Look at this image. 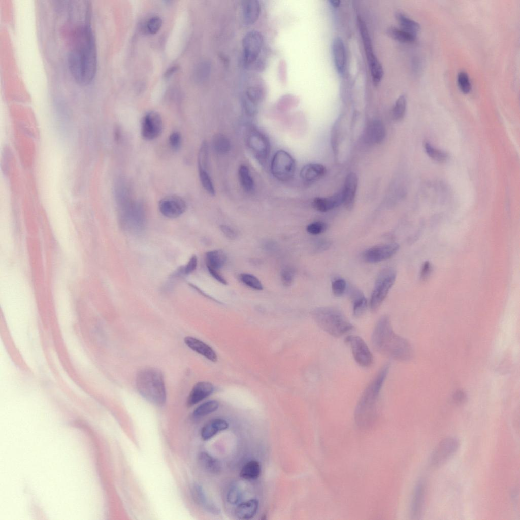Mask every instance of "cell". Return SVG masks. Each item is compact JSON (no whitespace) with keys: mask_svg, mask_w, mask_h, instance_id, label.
Wrapping results in <instances>:
<instances>
[{"mask_svg":"<svg viewBox=\"0 0 520 520\" xmlns=\"http://www.w3.org/2000/svg\"><path fill=\"white\" fill-rule=\"evenodd\" d=\"M226 256L220 250H212L206 253V263L207 268L218 270L225 264Z\"/></svg>","mask_w":520,"mask_h":520,"instance_id":"cell-29","label":"cell"},{"mask_svg":"<svg viewBox=\"0 0 520 520\" xmlns=\"http://www.w3.org/2000/svg\"><path fill=\"white\" fill-rule=\"evenodd\" d=\"M396 278L395 271L385 268L379 274L372 292L370 307L372 312L376 311L386 297Z\"/></svg>","mask_w":520,"mask_h":520,"instance_id":"cell-6","label":"cell"},{"mask_svg":"<svg viewBox=\"0 0 520 520\" xmlns=\"http://www.w3.org/2000/svg\"><path fill=\"white\" fill-rule=\"evenodd\" d=\"M263 44V37L257 31L247 32L242 40L244 60L246 64H250L257 58Z\"/></svg>","mask_w":520,"mask_h":520,"instance_id":"cell-12","label":"cell"},{"mask_svg":"<svg viewBox=\"0 0 520 520\" xmlns=\"http://www.w3.org/2000/svg\"><path fill=\"white\" fill-rule=\"evenodd\" d=\"M197 258L193 255L185 266L181 267L178 270L180 275H188L193 272L197 266Z\"/></svg>","mask_w":520,"mask_h":520,"instance_id":"cell-46","label":"cell"},{"mask_svg":"<svg viewBox=\"0 0 520 520\" xmlns=\"http://www.w3.org/2000/svg\"><path fill=\"white\" fill-rule=\"evenodd\" d=\"M177 69V67H176L175 66V67H172V68H171L170 69H169L167 71V72L166 73L165 76L166 77H169L171 74H172V73L175 72Z\"/></svg>","mask_w":520,"mask_h":520,"instance_id":"cell-56","label":"cell"},{"mask_svg":"<svg viewBox=\"0 0 520 520\" xmlns=\"http://www.w3.org/2000/svg\"><path fill=\"white\" fill-rule=\"evenodd\" d=\"M184 341L185 344L192 350L212 362L217 361V356L215 351L204 342L190 336L185 337Z\"/></svg>","mask_w":520,"mask_h":520,"instance_id":"cell-20","label":"cell"},{"mask_svg":"<svg viewBox=\"0 0 520 520\" xmlns=\"http://www.w3.org/2000/svg\"><path fill=\"white\" fill-rule=\"evenodd\" d=\"M396 18L401 28L415 35H416L419 31L420 29L419 24L405 14L398 13L396 14Z\"/></svg>","mask_w":520,"mask_h":520,"instance_id":"cell-32","label":"cell"},{"mask_svg":"<svg viewBox=\"0 0 520 520\" xmlns=\"http://www.w3.org/2000/svg\"><path fill=\"white\" fill-rule=\"evenodd\" d=\"M296 168L292 156L284 150H279L273 156L271 170L273 175L278 180L288 181L293 176Z\"/></svg>","mask_w":520,"mask_h":520,"instance_id":"cell-8","label":"cell"},{"mask_svg":"<svg viewBox=\"0 0 520 520\" xmlns=\"http://www.w3.org/2000/svg\"><path fill=\"white\" fill-rule=\"evenodd\" d=\"M258 506V501L255 499L240 503L236 508V516L240 519H251L256 514Z\"/></svg>","mask_w":520,"mask_h":520,"instance_id":"cell-25","label":"cell"},{"mask_svg":"<svg viewBox=\"0 0 520 520\" xmlns=\"http://www.w3.org/2000/svg\"><path fill=\"white\" fill-rule=\"evenodd\" d=\"M213 385L208 382L202 381L196 383L190 391L187 405L191 407L209 396L213 391Z\"/></svg>","mask_w":520,"mask_h":520,"instance_id":"cell-19","label":"cell"},{"mask_svg":"<svg viewBox=\"0 0 520 520\" xmlns=\"http://www.w3.org/2000/svg\"><path fill=\"white\" fill-rule=\"evenodd\" d=\"M263 94L261 88L256 86L250 87L246 91L245 98L256 105L262 98Z\"/></svg>","mask_w":520,"mask_h":520,"instance_id":"cell-44","label":"cell"},{"mask_svg":"<svg viewBox=\"0 0 520 520\" xmlns=\"http://www.w3.org/2000/svg\"><path fill=\"white\" fill-rule=\"evenodd\" d=\"M406 96L404 94L399 96L392 109V116L395 120L399 121L403 118L406 112Z\"/></svg>","mask_w":520,"mask_h":520,"instance_id":"cell-36","label":"cell"},{"mask_svg":"<svg viewBox=\"0 0 520 520\" xmlns=\"http://www.w3.org/2000/svg\"><path fill=\"white\" fill-rule=\"evenodd\" d=\"M220 229L227 238L230 239H234L236 238L237 233L232 228L228 225H222L220 226Z\"/></svg>","mask_w":520,"mask_h":520,"instance_id":"cell-53","label":"cell"},{"mask_svg":"<svg viewBox=\"0 0 520 520\" xmlns=\"http://www.w3.org/2000/svg\"><path fill=\"white\" fill-rule=\"evenodd\" d=\"M160 212L169 218H176L182 215L187 209V205L183 199L176 195L167 196L161 199L158 203Z\"/></svg>","mask_w":520,"mask_h":520,"instance_id":"cell-13","label":"cell"},{"mask_svg":"<svg viewBox=\"0 0 520 520\" xmlns=\"http://www.w3.org/2000/svg\"><path fill=\"white\" fill-rule=\"evenodd\" d=\"M365 139L370 143L379 144L385 136V129L383 123L379 120L370 122L366 129Z\"/></svg>","mask_w":520,"mask_h":520,"instance_id":"cell-22","label":"cell"},{"mask_svg":"<svg viewBox=\"0 0 520 520\" xmlns=\"http://www.w3.org/2000/svg\"><path fill=\"white\" fill-rule=\"evenodd\" d=\"M326 168L322 164L311 162L304 165L301 169L300 176L306 182L316 181L324 175Z\"/></svg>","mask_w":520,"mask_h":520,"instance_id":"cell-21","label":"cell"},{"mask_svg":"<svg viewBox=\"0 0 520 520\" xmlns=\"http://www.w3.org/2000/svg\"><path fill=\"white\" fill-rule=\"evenodd\" d=\"M459 440L453 437H447L437 444L431 458L433 467H439L445 464L457 451Z\"/></svg>","mask_w":520,"mask_h":520,"instance_id":"cell-10","label":"cell"},{"mask_svg":"<svg viewBox=\"0 0 520 520\" xmlns=\"http://www.w3.org/2000/svg\"><path fill=\"white\" fill-rule=\"evenodd\" d=\"M345 341L350 346L353 356L360 366L369 367L372 364V354L362 338L358 336L349 335L346 337Z\"/></svg>","mask_w":520,"mask_h":520,"instance_id":"cell-11","label":"cell"},{"mask_svg":"<svg viewBox=\"0 0 520 520\" xmlns=\"http://www.w3.org/2000/svg\"><path fill=\"white\" fill-rule=\"evenodd\" d=\"M431 265L429 262H426L423 264L421 271V278L422 280L426 279L431 272Z\"/></svg>","mask_w":520,"mask_h":520,"instance_id":"cell-55","label":"cell"},{"mask_svg":"<svg viewBox=\"0 0 520 520\" xmlns=\"http://www.w3.org/2000/svg\"><path fill=\"white\" fill-rule=\"evenodd\" d=\"M346 282L343 279H337L332 282V292L337 297L342 296L346 291Z\"/></svg>","mask_w":520,"mask_h":520,"instance_id":"cell-45","label":"cell"},{"mask_svg":"<svg viewBox=\"0 0 520 520\" xmlns=\"http://www.w3.org/2000/svg\"><path fill=\"white\" fill-rule=\"evenodd\" d=\"M424 149L427 155L436 161L444 162L447 159L448 155L446 153L434 147L428 142L424 144Z\"/></svg>","mask_w":520,"mask_h":520,"instance_id":"cell-37","label":"cell"},{"mask_svg":"<svg viewBox=\"0 0 520 520\" xmlns=\"http://www.w3.org/2000/svg\"><path fill=\"white\" fill-rule=\"evenodd\" d=\"M332 52L337 71L340 74H343L346 67V54L344 42L340 38L336 37L333 40Z\"/></svg>","mask_w":520,"mask_h":520,"instance_id":"cell-17","label":"cell"},{"mask_svg":"<svg viewBox=\"0 0 520 520\" xmlns=\"http://www.w3.org/2000/svg\"><path fill=\"white\" fill-rule=\"evenodd\" d=\"M162 25V20L160 18L155 16L150 18L147 23V29L148 32L151 34L157 33L160 29Z\"/></svg>","mask_w":520,"mask_h":520,"instance_id":"cell-48","label":"cell"},{"mask_svg":"<svg viewBox=\"0 0 520 520\" xmlns=\"http://www.w3.org/2000/svg\"><path fill=\"white\" fill-rule=\"evenodd\" d=\"M281 279L283 284L285 286L291 285L294 281V272L289 268H284L280 273Z\"/></svg>","mask_w":520,"mask_h":520,"instance_id":"cell-51","label":"cell"},{"mask_svg":"<svg viewBox=\"0 0 520 520\" xmlns=\"http://www.w3.org/2000/svg\"><path fill=\"white\" fill-rule=\"evenodd\" d=\"M261 472V467L259 462L251 460L243 466L240 475L241 478L246 480H255L259 477Z\"/></svg>","mask_w":520,"mask_h":520,"instance_id":"cell-30","label":"cell"},{"mask_svg":"<svg viewBox=\"0 0 520 520\" xmlns=\"http://www.w3.org/2000/svg\"><path fill=\"white\" fill-rule=\"evenodd\" d=\"M136 383L139 393L147 401L157 406L165 403L166 392L160 370L153 367L141 370L137 375Z\"/></svg>","mask_w":520,"mask_h":520,"instance_id":"cell-4","label":"cell"},{"mask_svg":"<svg viewBox=\"0 0 520 520\" xmlns=\"http://www.w3.org/2000/svg\"><path fill=\"white\" fill-rule=\"evenodd\" d=\"M73 21L69 41L68 62L77 83L86 85L95 77L97 67L95 40L91 26V14Z\"/></svg>","mask_w":520,"mask_h":520,"instance_id":"cell-1","label":"cell"},{"mask_svg":"<svg viewBox=\"0 0 520 520\" xmlns=\"http://www.w3.org/2000/svg\"><path fill=\"white\" fill-rule=\"evenodd\" d=\"M389 369V364L384 365L360 398L355 410L354 419L357 426L362 429L371 426L377 417L379 394Z\"/></svg>","mask_w":520,"mask_h":520,"instance_id":"cell-3","label":"cell"},{"mask_svg":"<svg viewBox=\"0 0 520 520\" xmlns=\"http://www.w3.org/2000/svg\"><path fill=\"white\" fill-rule=\"evenodd\" d=\"M388 34L394 39L403 43H412L416 39V35L401 28L392 27L388 29Z\"/></svg>","mask_w":520,"mask_h":520,"instance_id":"cell-34","label":"cell"},{"mask_svg":"<svg viewBox=\"0 0 520 520\" xmlns=\"http://www.w3.org/2000/svg\"><path fill=\"white\" fill-rule=\"evenodd\" d=\"M358 22L372 80L374 84L377 85L383 77V68L374 54L366 23L360 17H358Z\"/></svg>","mask_w":520,"mask_h":520,"instance_id":"cell-7","label":"cell"},{"mask_svg":"<svg viewBox=\"0 0 520 520\" xmlns=\"http://www.w3.org/2000/svg\"><path fill=\"white\" fill-rule=\"evenodd\" d=\"M425 485L423 480H419L417 483L413 495L411 504V513L414 518L420 516L424 503Z\"/></svg>","mask_w":520,"mask_h":520,"instance_id":"cell-24","label":"cell"},{"mask_svg":"<svg viewBox=\"0 0 520 520\" xmlns=\"http://www.w3.org/2000/svg\"><path fill=\"white\" fill-rule=\"evenodd\" d=\"M371 341L374 349L385 356L406 361L413 356L410 343L393 331L388 315L382 316L376 322L372 334Z\"/></svg>","mask_w":520,"mask_h":520,"instance_id":"cell-2","label":"cell"},{"mask_svg":"<svg viewBox=\"0 0 520 520\" xmlns=\"http://www.w3.org/2000/svg\"><path fill=\"white\" fill-rule=\"evenodd\" d=\"M246 142L252 154L261 163L265 161L270 152L267 137L258 129L250 128L247 133Z\"/></svg>","mask_w":520,"mask_h":520,"instance_id":"cell-9","label":"cell"},{"mask_svg":"<svg viewBox=\"0 0 520 520\" xmlns=\"http://www.w3.org/2000/svg\"><path fill=\"white\" fill-rule=\"evenodd\" d=\"M454 402L458 404L464 403L467 399V395L463 391L459 389L454 392L453 395Z\"/></svg>","mask_w":520,"mask_h":520,"instance_id":"cell-52","label":"cell"},{"mask_svg":"<svg viewBox=\"0 0 520 520\" xmlns=\"http://www.w3.org/2000/svg\"><path fill=\"white\" fill-rule=\"evenodd\" d=\"M201 183L204 189L210 195L215 194V189L208 171L199 170Z\"/></svg>","mask_w":520,"mask_h":520,"instance_id":"cell-41","label":"cell"},{"mask_svg":"<svg viewBox=\"0 0 520 520\" xmlns=\"http://www.w3.org/2000/svg\"><path fill=\"white\" fill-rule=\"evenodd\" d=\"M242 497L241 492L237 486L232 487L227 495V499L229 503L236 504L239 502Z\"/></svg>","mask_w":520,"mask_h":520,"instance_id":"cell-49","label":"cell"},{"mask_svg":"<svg viewBox=\"0 0 520 520\" xmlns=\"http://www.w3.org/2000/svg\"><path fill=\"white\" fill-rule=\"evenodd\" d=\"M344 196L342 189L335 194L324 198H315L312 202L313 208L320 212H325L343 204Z\"/></svg>","mask_w":520,"mask_h":520,"instance_id":"cell-18","label":"cell"},{"mask_svg":"<svg viewBox=\"0 0 520 520\" xmlns=\"http://www.w3.org/2000/svg\"><path fill=\"white\" fill-rule=\"evenodd\" d=\"M219 406V403L216 400L207 401L197 407L193 412L195 417H201L216 411Z\"/></svg>","mask_w":520,"mask_h":520,"instance_id":"cell-35","label":"cell"},{"mask_svg":"<svg viewBox=\"0 0 520 520\" xmlns=\"http://www.w3.org/2000/svg\"><path fill=\"white\" fill-rule=\"evenodd\" d=\"M181 140V134L177 131L172 132L169 137V143L171 148L176 151L180 148Z\"/></svg>","mask_w":520,"mask_h":520,"instance_id":"cell-50","label":"cell"},{"mask_svg":"<svg viewBox=\"0 0 520 520\" xmlns=\"http://www.w3.org/2000/svg\"><path fill=\"white\" fill-rule=\"evenodd\" d=\"M240 280L247 286L256 290L263 289V285L260 280L255 276L248 273L240 275Z\"/></svg>","mask_w":520,"mask_h":520,"instance_id":"cell-40","label":"cell"},{"mask_svg":"<svg viewBox=\"0 0 520 520\" xmlns=\"http://www.w3.org/2000/svg\"><path fill=\"white\" fill-rule=\"evenodd\" d=\"M330 3L331 5L333 7L337 8V7H338L339 6L340 3V1L333 0V1H330Z\"/></svg>","mask_w":520,"mask_h":520,"instance_id":"cell-57","label":"cell"},{"mask_svg":"<svg viewBox=\"0 0 520 520\" xmlns=\"http://www.w3.org/2000/svg\"><path fill=\"white\" fill-rule=\"evenodd\" d=\"M327 229V224L321 221L312 222L307 225V231L312 235H318L324 232Z\"/></svg>","mask_w":520,"mask_h":520,"instance_id":"cell-47","label":"cell"},{"mask_svg":"<svg viewBox=\"0 0 520 520\" xmlns=\"http://www.w3.org/2000/svg\"><path fill=\"white\" fill-rule=\"evenodd\" d=\"M212 145L215 151L220 154L226 153L231 148L229 139L225 135L220 133L217 134L213 136Z\"/></svg>","mask_w":520,"mask_h":520,"instance_id":"cell-33","label":"cell"},{"mask_svg":"<svg viewBox=\"0 0 520 520\" xmlns=\"http://www.w3.org/2000/svg\"><path fill=\"white\" fill-rule=\"evenodd\" d=\"M457 83L460 90L464 94L469 93L471 89V85L468 74L461 71L457 75Z\"/></svg>","mask_w":520,"mask_h":520,"instance_id":"cell-42","label":"cell"},{"mask_svg":"<svg viewBox=\"0 0 520 520\" xmlns=\"http://www.w3.org/2000/svg\"><path fill=\"white\" fill-rule=\"evenodd\" d=\"M163 128L162 120L159 114L151 111L143 117L141 125V134L146 140H151L158 137Z\"/></svg>","mask_w":520,"mask_h":520,"instance_id":"cell-15","label":"cell"},{"mask_svg":"<svg viewBox=\"0 0 520 520\" xmlns=\"http://www.w3.org/2000/svg\"><path fill=\"white\" fill-rule=\"evenodd\" d=\"M209 162V151L208 144L206 141L202 143L200 148L198 156V165L199 170L208 171Z\"/></svg>","mask_w":520,"mask_h":520,"instance_id":"cell-38","label":"cell"},{"mask_svg":"<svg viewBox=\"0 0 520 520\" xmlns=\"http://www.w3.org/2000/svg\"><path fill=\"white\" fill-rule=\"evenodd\" d=\"M191 493L194 501L197 504L209 512H218L217 508L214 504L209 501L201 486L197 484H193L191 487Z\"/></svg>","mask_w":520,"mask_h":520,"instance_id":"cell-27","label":"cell"},{"mask_svg":"<svg viewBox=\"0 0 520 520\" xmlns=\"http://www.w3.org/2000/svg\"><path fill=\"white\" fill-rule=\"evenodd\" d=\"M358 186V178L354 172L348 174L345 180L342 189L344 196L343 204L348 210H351L354 204L355 194Z\"/></svg>","mask_w":520,"mask_h":520,"instance_id":"cell-16","label":"cell"},{"mask_svg":"<svg viewBox=\"0 0 520 520\" xmlns=\"http://www.w3.org/2000/svg\"><path fill=\"white\" fill-rule=\"evenodd\" d=\"M312 316L323 331L334 337H340L353 329L343 313L334 307L318 308L312 312Z\"/></svg>","mask_w":520,"mask_h":520,"instance_id":"cell-5","label":"cell"},{"mask_svg":"<svg viewBox=\"0 0 520 520\" xmlns=\"http://www.w3.org/2000/svg\"><path fill=\"white\" fill-rule=\"evenodd\" d=\"M210 275L217 281L224 285H227L228 282L218 272L217 270L207 268Z\"/></svg>","mask_w":520,"mask_h":520,"instance_id":"cell-54","label":"cell"},{"mask_svg":"<svg viewBox=\"0 0 520 520\" xmlns=\"http://www.w3.org/2000/svg\"><path fill=\"white\" fill-rule=\"evenodd\" d=\"M210 66L207 62H203L197 66L195 71V78L198 82L205 80L208 77Z\"/></svg>","mask_w":520,"mask_h":520,"instance_id":"cell-43","label":"cell"},{"mask_svg":"<svg viewBox=\"0 0 520 520\" xmlns=\"http://www.w3.org/2000/svg\"><path fill=\"white\" fill-rule=\"evenodd\" d=\"M229 427L226 421L221 418L213 419L207 422L202 428L201 437L204 440L211 439L217 433L226 430Z\"/></svg>","mask_w":520,"mask_h":520,"instance_id":"cell-26","label":"cell"},{"mask_svg":"<svg viewBox=\"0 0 520 520\" xmlns=\"http://www.w3.org/2000/svg\"><path fill=\"white\" fill-rule=\"evenodd\" d=\"M198 461L201 467L210 473L217 474L221 470L220 461L206 452L199 454Z\"/></svg>","mask_w":520,"mask_h":520,"instance_id":"cell-28","label":"cell"},{"mask_svg":"<svg viewBox=\"0 0 520 520\" xmlns=\"http://www.w3.org/2000/svg\"><path fill=\"white\" fill-rule=\"evenodd\" d=\"M243 21L246 25H251L258 19L261 13V5L258 1L246 0L242 2Z\"/></svg>","mask_w":520,"mask_h":520,"instance_id":"cell-23","label":"cell"},{"mask_svg":"<svg viewBox=\"0 0 520 520\" xmlns=\"http://www.w3.org/2000/svg\"><path fill=\"white\" fill-rule=\"evenodd\" d=\"M352 303L353 316L356 318H359L363 316L368 306L367 300L364 295L363 294L353 300Z\"/></svg>","mask_w":520,"mask_h":520,"instance_id":"cell-39","label":"cell"},{"mask_svg":"<svg viewBox=\"0 0 520 520\" xmlns=\"http://www.w3.org/2000/svg\"><path fill=\"white\" fill-rule=\"evenodd\" d=\"M238 176L243 189L247 192H251L254 187V181L250 171L246 165H242L239 167Z\"/></svg>","mask_w":520,"mask_h":520,"instance_id":"cell-31","label":"cell"},{"mask_svg":"<svg viewBox=\"0 0 520 520\" xmlns=\"http://www.w3.org/2000/svg\"><path fill=\"white\" fill-rule=\"evenodd\" d=\"M399 249V245L397 243L376 245L365 250L363 254V258L367 263H378L389 259Z\"/></svg>","mask_w":520,"mask_h":520,"instance_id":"cell-14","label":"cell"}]
</instances>
